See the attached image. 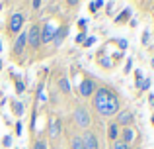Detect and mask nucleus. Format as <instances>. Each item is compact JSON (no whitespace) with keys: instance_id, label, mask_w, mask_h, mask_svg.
Segmentation results:
<instances>
[{"instance_id":"7c9ffc66","label":"nucleus","mask_w":154,"mask_h":149,"mask_svg":"<svg viewBox=\"0 0 154 149\" xmlns=\"http://www.w3.org/2000/svg\"><path fill=\"white\" fill-rule=\"evenodd\" d=\"M148 39H150V34H148V31H144V34H143V43H144V45L148 43Z\"/></svg>"},{"instance_id":"b1692460","label":"nucleus","mask_w":154,"mask_h":149,"mask_svg":"<svg viewBox=\"0 0 154 149\" xmlns=\"http://www.w3.org/2000/svg\"><path fill=\"white\" fill-rule=\"evenodd\" d=\"M94 43H96V37H86V41H84L82 45H84V47H92Z\"/></svg>"},{"instance_id":"412c9836","label":"nucleus","mask_w":154,"mask_h":149,"mask_svg":"<svg viewBox=\"0 0 154 149\" xmlns=\"http://www.w3.org/2000/svg\"><path fill=\"white\" fill-rule=\"evenodd\" d=\"M102 6H105L102 0H98V2H90V4H88V8H90L92 14H94V12H98V8H102Z\"/></svg>"},{"instance_id":"4c0bfd02","label":"nucleus","mask_w":154,"mask_h":149,"mask_svg":"<svg viewBox=\"0 0 154 149\" xmlns=\"http://www.w3.org/2000/svg\"><path fill=\"white\" fill-rule=\"evenodd\" d=\"M131 149H140V147H131Z\"/></svg>"},{"instance_id":"20e7f679","label":"nucleus","mask_w":154,"mask_h":149,"mask_svg":"<svg viewBox=\"0 0 154 149\" xmlns=\"http://www.w3.org/2000/svg\"><path fill=\"white\" fill-rule=\"evenodd\" d=\"M23 24H26V16L22 12H12L8 16V22H6V34L14 39L18 34L23 31Z\"/></svg>"},{"instance_id":"a211bd4d","label":"nucleus","mask_w":154,"mask_h":149,"mask_svg":"<svg viewBox=\"0 0 154 149\" xmlns=\"http://www.w3.org/2000/svg\"><path fill=\"white\" fill-rule=\"evenodd\" d=\"M10 108H12V114L18 116V118L23 114V104H22V102H12V106H10Z\"/></svg>"},{"instance_id":"c756f323","label":"nucleus","mask_w":154,"mask_h":149,"mask_svg":"<svg viewBox=\"0 0 154 149\" xmlns=\"http://www.w3.org/2000/svg\"><path fill=\"white\" fill-rule=\"evenodd\" d=\"M131 67H133V61H131V59H127V63H125V73H129Z\"/></svg>"},{"instance_id":"bb28decb","label":"nucleus","mask_w":154,"mask_h":149,"mask_svg":"<svg viewBox=\"0 0 154 149\" xmlns=\"http://www.w3.org/2000/svg\"><path fill=\"white\" fill-rule=\"evenodd\" d=\"M115 41H117V45H119V49H127V41H125V39H115Z\"/></svg>"},{"instance_id":"c9c22d12","label":"nucleus","mask_w":154,"mask_h":149,"mask_svg":"<svg viewBox=\"0 0 154 149\" xmlns=\"http://www.w3.org/2000/svg\"><path fill=\"white\" fill-rule=\"evenodd\" d=\"M0 51H2V39H0Z\"/></svg>"},{"instance_id":"f03ea898","label":"nucleus","mask_w":154,"mask_h":149,"mask_svg":"<svg viewBox=\"0 0 154 149\" xmlns=\"http://www.w3.org/2000/svg\"><path fill=\"white\" fill-rule=\"evenodd\" d=\"M70 118H72V124L82 131H88L92 128V114L88 110V106H84V104H78V106L72 108Z\"/></svg>"},{"instance_id":"9d476101","label":"nucleus","mask_w":154,"mask_h":149,"mask_svg":"<svg viewBox=\"0 0 154 149\" xmlns=\"http://www.w3.org/2000/svg\"><path fill=\"white\" fill-rule=\"evenodd\" d=\"M55 31H57V26H55V24H51V22H47L45 28H41V47L53 41V35H55Z\"/></svg>"},{"instance_id":"473e14b6","label":"nucleus","mask_w":154,"mask_h":149,"mask_svg":"<svg viewBox=\"0 0 154 149\" xmlns=\"http://www.w3.org/2000/svg\"><path fill=\"white\" fill-rule=\"evenodd\" d=\"M148 102H150V106H154V94H148Z\"/></svg>"},{"instance_id":"0eeeda50","label":"nucleus","mask_w":154,"mask_h":149,"mask_svg":"<svg viewBox=\"0 0 154 149\" xmlns=\"http://www.w3.org/2000/svg\"><path fill=\"white\" fill-rule=\"evenodd\" d=\"M100 84L96 83L92 76H84L82 80H80V84H78V88H76V92H78V96L80 98H92L94 96V92H96V88H98Z\"/></svg>"},{"instance_id":"a878e982","label":"nucleus","mask_w":154,"mask_h":149,"mask_svg":"<svg viewBox=\"0 0 154 149\" xmlns=\"http://www.w3.org/2000/svg\"><path fill=\"white\" fill-rule=\"evenodd\" d=\"M86 41V34H84V31H80L78 35H76V43H84Z\"/></svg>"},{"instance_id":"393cba45","label":"nucleus","mask_w":154,"mask_h":149,"mask_svg":"<svg viewBox=\"0 0 154 149\" xmlns=\"http://www.w3.org/2000/svg\"><path fill=\"white\" fill-rule=\"evenodd\" d=\"M148 88H150V79H144L140 84V90H148Z\"/></svg>"},{"instance_id":"dca6fc26","label":"nucleus","mask_w":154,"mask_h":149,"mask_svg":"<svg viewBox=\"0 0 154 149\" xmlns=\"http://www.w3.org/2000/svg\"><path fill=\"white\" fill-rule=\"evenodd\" d=\"M68 149H84L82 138H80L78 134H70L68 135Z\"/></svg>"},{"instance_id":"423d86ee","label":"nucleus","mask_w":154,"mask_h":149,"mask_svg":"<svg viewBox=\"0 0 154 149\" xmlns=\"http://www.w3.org/2000/svg\"><path fill=\"white\" fill-rule=\"evenodd\" d=\"M63 131H64V126H63L60 116H51L49 124H47V135H49V139L53 143H57L60 139V135H63Z\"/></svg>"},{"instance_id":"2f4dec72","label":"nucleus","mask_w":154,"mask_h":149,"mask_svg":"<svg viewBox=\"0 0 154 149\" xmlns=\"http://www.w3.org/2000/svg\"><path fill=\"white\" fill-rule=\"evenodd\" d=\"M16 134H18V135H20V134H22V124H20V122H18V124H16Z\"/></svg>"},{"instance_id":"9b49d317","label":"nucleus","mask_w":154,"mask_h":149,"mask_svg":"<svg viewBox=\"0 0 154 149\" xmlns=\"http://www.w3.org/2000/svg\"><path fill=\"white\" fill-rule=\"evenodd\" d=\"M137 131H135V128H123V130L119 131V139L123 143H127V145H131L133 147V143H135V139H137Z\"/></svg>"},{"instance_id":"ddd939ff","label":"nucleus","mask_w":154,"mask_h":149,"mask_svg":"<svg viewBox=\"0 0 154 149\" xmlns=\"http://www.w3.org/2000/svg\"><path fill=\"white\" fill-rule=\"evenodd\" d=\"M66 34H68V26H66V24H63V26H57V31H55V35H53V43L59 47L60 43L64 41Z\"/></svg>"},{"instance_id":"72a5a7b5","label":"nucleus","mask_w":154,"mask_h":149,"mask_svg":"<svg viewBox=\"0 0 154 149\" xmlns=\"http://www.w3.org/2000/svg\"><path fill=\"white\" fill-rule=\"evenodd\" d=\"M150 124H152V128H154V114H152V118H150Z\"/></svg>"},{"instance_id":"6ab92c4d","label":"nucleus","mask_w":154,"mask_h":149,"mask_svg":"<svg viewBox=\"0 0 154 149\" xmlns=\"http://www.w3.org/2000/svg\"><path fill=\"white\" fill-rule=\"evenodd\" d=\"M12 79L16 80V92H18V94H22V92L26 90V84H23V80H20L18 76H12Z\"/></svg>"},{"instance_id":"6e6552de","label":"nucleus","mask_w":154,"mask_h":149,"mask_svg":"<svg viewBox=\"0 0 154 149\" xmlns=\"http://www.w3.org/2000/svg\"><path fill=\"white\" fill-rule=\"evenodd\" d=\"M113 122L123 130V128H133V122H135V116H133L131 110H119L115 114V120Z\"/></svg>"},{"instance_id":"c85d7f7f","label":"nucleus","mask_w":154,"mask_h":149,"mask_svg":"<svg viewBox=\"0 0 154 149\" xmlns=\"http://www.w3.org/2000/svg\"><path fill=\"white\" fill-rule=\"evenodd\" d=\"M78 28L86 34V20H78Z\"/></svg>"},{"instance_id":"cd10ccee","label":"nucleus","mask_w":154,"mask_h":149,"mask_svg":"<svg viewBox=\"0 0 154 149\" xmlns=\"http://www.w3.org/2000/svg\"><path fill=\"white\" fill-rule=\"evenodd\" d=\"M2 143H4L6 147H10V145H12V135H6V138L2 139Z\"/></svg>"},{"instance_id":"f704fd0d","label":"nucleus","mask_w":154,"mask_h":149,"mask_svg":"<svg viewBox=\"0 0 154 149\" xmlns=\"http://www.w3.org/2000/svg\"><path fill=\"white\" fill-rule=\"evenodd\" d=\"M150 65H152V69H154V59H152V61H150Z\"/></svg>"},{"instance_id":"aec40b11","label":"nucleus","mask_w":154,"mask_h":149,"mask_svg":"<svg viewBox=\"0 0 154 149\" xmlns=\"http://www.w3.org/2000/svg\"><path fill=\"white\" fill-rule=\"evenodd\" d=\"M111 149H131V145L123 143L121 139H117V141H113V143H111Z\"/></svg>"},{"instance_id":"4468645a","label":"nucleus","mask_w":154,"mask_h":149,"mask_svg":"<svg viewBox=\"0 0 154 149\" xmlns=\"http://www.w3.org/2000/svg\"><path fill=\"white\" fill-rule=\"evenodd\" d=\"M119 131H121V128L117 126L115 122H109L107 124V131H105V134H107L109 143H113V141H117V139H119Z\"/></svg>"},{"instance_id":"f257e3e1","label":"nucleus","mask_w":154,"mask_h":149,"mask_svg":"<svg viewBox=\"0 0 154 149\" xmlns=\"http://www.w3.org/2000/svg\"><path fill=\"white\" fill-rule=\"evenodd\" d=\"M92 104H94V110L98 112L102 118H115V114L121 110V100L115 94L111 86L102 84V86L96 88L94 96H92Z\"/></svg>"},{"instance_id":"5701e85b","label":"nucleus","mask_w":154,"mask_h":149,"mask_svg":"<svg viewBox=\"0 0 154 149\" xmlns=\"http://www.w3.org/2000/svg\"><path fill=\"white\" fill-rule=\"evenodd\" d=\"M29 6H31V8H33V12H37V10H39V8H41V6H43V2H41V0H33V2H29Z\"/></svg>"},{"instance_id":"2eb2a0df","label":"nucleus","mask_w":154,"mask_h":149,"mask_svg":"<svg viewBox=\"0 0 154 149\" xmlns=\"http://www.w3.org/2000/svg\"><path fill=\"white\" fill-rule=\"evenodd\" d=\"M29 149H49V141H47V138L35 135V138L31 139V143H29Z\"/></svg>"},{"instance_id":"39448f33","label":"nucleus","mask_w":154,"mask_h":149,"mask_svg":"<svg viewBox=\"0 0 154 149\" xmlns=\"http://www.w3.org/2000/svg\"><path fill=\"white\" fill-rule=\"evenodd\" d=\"M27 51V34L26 30L22 31V34H18L14 39H12V61H22V55Z\"/></svg>"},{"instance_id":"f3484780","label":"nucleus","mask_w":154,"mask_h":149,"mask_svg":"<svg viewBox=\"0 0 154 149\" xmlns=\"http://www.w3.org/2000/svg\"><path fill=\"white\" fill-rule=\"evenodd\" d=\"M131 14H133L131 8H125V10L115 18V24H125V22H129V20H131Z\"/></svg>"},{"instance_id":"4be33fe9","label":"nucleus","mask_w":154,"mask_h":149,"mask_svg":"<svg viewBox=\"0 0 154 149\" xmlns=\"http://www.w3.org/2000/svg\"><path fill=\"white\" fill-rule=\"evenodd\" d=\"M47 96H45V88H43V84H39V88H37V102H43Z\"/></svg>"},{"instance_id":"f8f14e48","label":"nucleus","mask_w":154,"mask_h":149,"mask_svg":"<svg viewBox=\"0 0 154 149\" xmlns=\"http://www.w3.org/2000/svg\"><path fill=\"white\" fill-rule=\"evenodd\" d=\"M57 90H59L60 94H64V96L70 94V84H68L66 73H63V71H60L59 76H57Z\"/></svg>"},{"instance_id":"1a4fd4ad","label":"nucleus","mask_w":154,"mask_h":149,"mask_svg":"<svg viewBox=\"0 0 154 149\" xmlns=\"http://www.w3.org/2000/svg\"><path fill=\"white\" fill-rule=\"evenodd\" d=\"M80 138H82L84 149H100V139H98V135H96L92 130L82 131V134H80Z\"/></svg>"},{"instance_id":"e433bc0d","label":"nucleus","mask_w":154,"mask_h":149,"mask_svg":"<svg viewBox=\"0 0 154 149\" xmlns=\"http://www.w3.org/2000/svg\"><path fill=\"white\" fill-rule=\"evenodd\" d=\"M0 71H2V61H0Z\"/></svg>"},{"instance_id":"7ed1b4c3","label":"nucleus","mask_w":154,"mask_h":149,"mask_svg":"<svg viewBox=\"0 0 154 149\" xmlns=\"http://www.w3.org/2000/svg\"><path fill=\"white\" fill-rule=\"evenodd\" d=\"M26 34H27V51L29 53H37L41 49V26L37 22L29 24Z\"/></svg>"}]
</instances>
